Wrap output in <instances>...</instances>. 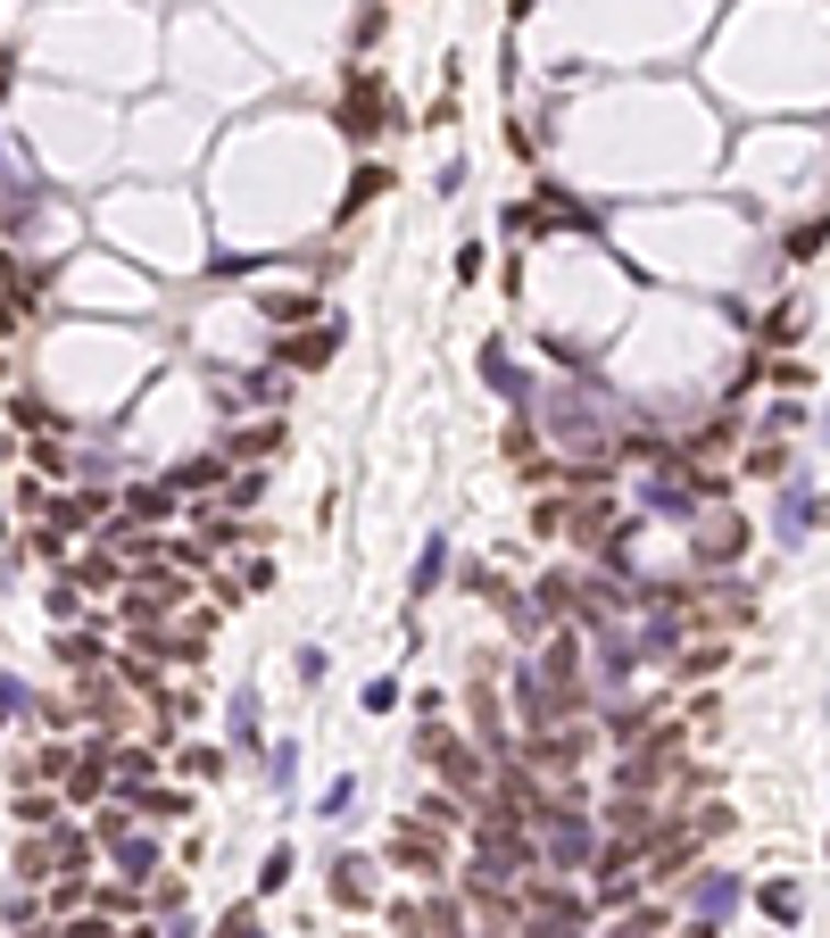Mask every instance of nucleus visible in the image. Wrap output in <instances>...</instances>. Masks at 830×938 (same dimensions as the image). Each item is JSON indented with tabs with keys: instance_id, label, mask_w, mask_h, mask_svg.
<instances>
[{
	"instance_id": "27",
	"label": "nucleus",
	"mask_w": 830,
	"mask_h": 938,
	"mask_svg": "<svg viewBox=\"0 0 830 938\" xmlns=\"http://www.w3.org/2000/svg\"><path fill=\"white\" fill-rule=\"evenodd\" d=\"M34 473H42V482H67V473H76V466H67V449H58L51 432L34 440Z\"/></svg>"
},
{
	"instance_id": "16",
	"label": "nucleus",
	"mask_w": 830,
	"mask_h": 938,
	"mask_svg": "<svg viewBox=\"0 0 830 938\" xmlns=\"http://www.w3.org/2000/svg\"><path fill=\"white\" fill-rule=\"evenodd\" d=\"M9 814H18V823H25V830H51V823H58V814H67V797H51V789H42V781H25V789H18V797H9Z\"/></svg>"
},
{
	"instance_id": "12",
	"label": "nucleus",
	"mask_w": 830,
	"mask_h": 938,
	"mask_svg": "<svg viewBox=\"0 0 830 938\" xmlns=\"http://www.w3.org/2000/svg\"><path fill=\"white\" fill-rule=\"evenodd\" d=\"M51 657L67 665V673H100V665H109V648H100V639L83 632V623H67V632L51 639Z\"/></svg>"
},
{
	"instance_id": "19",
	"label": "nucleus",
	"mask_w": 830,
	"mask_h": 938,
	"mask_svg": "<svg viewBox=\"0 0 830 938\" xmlns=\"http://www.w3.org/2000/svg\"><path fill=\"white\" fill-rule=\"evenodd\" d=\"M258 316L266 324H307V316H316V291H266Z\"/></svg>"
},
{
	"instance_id": "4",
	"label": "nucleus",
	"mask_w": 830,
	"mask_h": 938,
	"mask_svg": "<svg viewBox=\"0 0 830 938\" xmlns=\"http://www.w3.org/2000/svg\"><path fill=\"white\" fill-rule=\"evenodd\" d=\"M158 482H167L175 499H216V490L233 482V457L225 449H200V457H183V466H167Z\"/></svg>"
},
{
	"instance_id": "9",
	"label": "nucleus",
	"mask_w": 830,
	"mask_h": 938,
	"mask_svg": "<svg viewBox=\"0 0 830 938\" xmlns=\"http://www.w3.org/2000/svg\"><path fill=\"white\" fill-rule=\"evenodd\" d=\"M100 856H109V863H116V872H125L133 889H142V881H150V872H158V839H150V830H125V839H109V847H100Z\"/></svg>"
},
{
	"instance_id": "38",
	"label": "nucleus",
	"mask_w": 830,
	"mask_h": 938,
	"mask_svg": "<svg viewBox=\"0 0 830 938\" xmlns=\"http://www.w3.org/2000/svg\"><path fill=\"white\" fill-rule=\"evenodd\" d=\"M657 930H664V914H622L606 938H657Z\"/></svg>"
},
{
	"instance_id": "18",
	"label": "nucleus",
	"mask_w": 830,
	"mask_h": 938,
	"mask_svg": "<svg viewBox=\"0 0 830 938\" xmlns=\"http://www.w3.org/2000/svg\"><path fill=\"white\" fill-rule=\"evenodd\" d=\"M18 881H58V856H51V830H34V839L18 847V863H9Z\"/></svg>"
},
{
	"instance_id": "3",
	"label": "nucleus",
	"mask_w": 830,
	"mask_h": 938,
	"mask_svg": "<svg viewBox=\"0 0 830 938\" xmlns=\"http://www.w3.org/2000/svg\"><path fill=\"white\" fill-rule=\"evenodd\" d=\"M340 340H349V324H340V316H307V324H291V333L266 340V357H274L283 375H316V366H333V357H340Z\"/></svg>"
},
{
	"instance_id": "45",
	"label": "nucleus",
	"mask_w": 830,
	"mask_h": 938,
	"mask_svg": "<svg viewBox=\"0 0 830 938\" xmlns=\"http://www.w3.org/2000/svg\"><path fill=\"white\" fill-rule=\"evenodd\" d=\"M0 548H9V499H0Z\"/></svg>"
},
{
	"instance_id": "8",
	"label": "nucleus",
	"mask_w": 830,
	"mask_h": 938,
	"mask_svg": "<svg viewBox=\"0 0 830 938\" xmlns=\"http://www.w3.org/2000/svg\"><path fill=\"white\" fill-rule=\"evenodd\" d=\"M58 573L76 590H125V557H116V548H83V557H67Z\"/></svg>"
},
{
	"instance_id": "40",
	"label": "nucleus",
	"mask_w": 830,
	"mask_h": 938,
	"mask_svg": "<svg viewBox=\"0 0 830 938\" xmlns=\"http://www.w3.org/2000/svg\"><path fill=\"white\" fill-rule=\"evenodd\" d=\"M34 914H42L34 897H9V905H0V922H9V930H34Z\"/></svg>"
},
{
	"instance_id": "24",
	"label": "nucleus",
	"mask_w": 830,
	"mask_h": 938,
	"mask_svg": "<svg viewBox=\"0 0 830 938\" xmlns=\"http://www.w3.org/2000/svg\"><path fill=\"white\" fill-rule=\"evenodd\" d=\"M565 524H573L565 499H540V507H531V540H565Z\"/></svg>"
},
{
	"instance_id": "6",
	"label": "nucleus",
	"mask_w": 830,
	"mask_h": 938,
	"mask_svg": "<svg viewBox=\"0 0 830 938\" xmlns=\"http://www.w3.org/2000/svg\"><path fill=\"white\" fill-rule=\"evenodd\" d=\"M739 557H748V524H739V515H706L698 524V565L715 573V565H739Z\"/></svg>"
},
{
	"instance_id": "22",
	"label": "nucleus",
	"mask_w": 830,
	"mask_h": 938,
	"mask_svg": "<svg viewBox=\"0 0 830 938\" xmlns=\"http://www.w3.org/2000/svg\"><path fill=\"white\" fill-rule=\"evenodd\" d=\"M797 333H806V300H781L773 316H764V333H755V340H773V349H789Z\"/></svg>"
},
{
	"instance_id": "41",
	"label": "nucleus",
	"mask_w": 830,
	"mask_h": 938,
	"mask_svg": "<svg viewBox=\"0 0 830 938\" xmlns=\"http://www.w3.org/2000/svg\"><path fill=\"white\" fill-rule=\"evenodd\" d=\"M25 333V300H9V291H0V340H18Z\"/></svg>"
},
{
	"instance_id": "10",
	"label": "nucleus",
	"mask_w": 830,
	"mask_h": 938,
	"mask_svg": "<svg viewBox=\"0 0 830 938\" xmlns=\"http://www.w3.org/2000/svg\"><path fill=\"white\" fill-rule=\"evenodd\" d=\"M51 856H58V872H92V863H100V839L58 814V823H51Z\"/></svg>"
},
{
	"instance_id": "14",
	"label": "nucleus",
	"mask_w": 830,
	"mask_h": 938,
	"mask_svg": "<svg viewBox=\"0 0 830 938\" xmlns=\"http://www.w3.org/2000/svg\"><path fill=\"white\" fill-rule=\"evenodd\" d=\"M116 515L150 532V524H167V515H175V490L167 482H142V490H125V507H116Z\"/></svg>"
},
{
	"instance_id": "43",
	"label": "nucleus",
	"mask_w": 830,
	"mask_h": 938,
	"mask_svg": "<svg viewBox=\"0 0 830 938\" xmlns=\"http://www.w3.org/2000/svg\"><path fill=\"white\" fill-rule=\"evenodd\" d=\"M125 830H133V814H125V806H116V814H100V823H92V839H100V847H109V839H125Z\"/></svg>"
},
{
	"instance_id": "42",
	"label": "nucleus",
	"mask_w": 830,
	"mask_h": 938,
	"mask_svg": "<svg viewBox=\"0 0 830 938\" xmlns=\"http://www.w3.org/2000/svg\"><path fill=\"white\" fill-rule=\"evenodd\" d=\"M258 490H266V473H233V482H225V499H233V507H249Z\"/></svg>"
},
{
	"instance_id": "39",
	"label": "nucleus",
	"mask_w": 830,
	"mask_h": 938,
	"mask_svg": "<svg viewBox=\"0 0 830 938\" xmlns=\"http://www.w3.org/2000/svg\"><path fill=\"white\" fill-rule=\"evenodd\" d=\"M715 665H722V648H689V657H681L673 673H689V681H698V673H715Z\"/></svg>"
},
{
	"instance_id": "32",
	"label": "nucleus",
	"mask_w": 830,
	"mask_h": 938,
	"mask_svg": "<svg viewBox=\"0 0 830 938\" xmlns=\"http://www.w3.org/2000/svg\"><path fill=\"white\" fill-rule=\"evenodd\" d=\"M58 938H116V922L109 914H67V922H58Z\"/></svg>"
},
{
	"instance_id": "46",
	"label": "nucleus",
	"mask_w": 830,
	"mask_h": 938,
	"mask_svg": "<svg viewBox=\"0 0 830 938\" xmlns=\"http://www.w3.org/2000/svg\"><path fill=\"white\" fill-rule=\"evenodd\" d=\"M507 18H531V0H507Z\"/></svg>"
},
{
	"instance_id": "7",
	"label": "nucleus",
	"mask_w": 830,
	"mask_h": 938,
	"mask_svg": "<svg viewBox=\"0 0 830 938\" xmlns=\"http://www.w3.org/2000/svg\"><path fill=\"white\" fill-rule=\"evenodd\" d=\"M125 806H133V823H183L191 797L175 781H142V789H125Z\"/></svg>"
},
{
	"instance_id": "30",
	"label": "nucleus",
	"mask_w": 830,
	"mask_h": 938,
	"mask_svg": "<svg viewBox=\"0 0 830 938\" xmlns=\"http://www.w3.org/2000/svg\"><path fill=\"white\" fill-rule=\"evenodd\" d=\"M748 473H755V482H781V473H789V449H781V440H764V449L748 457Z\"/></svg>"
},
{
	"instance_id": "13",
	"label": "nucleus",
	"mask_w": 830,
	"mask_h": 938,
	"mask_svg": "<svg viewBox=\"0 0 830 938\" xmlns=\"http://www.w3.org/2000/svg\"><path fill=\"white\" fill-rule=\"evenodd\" d=\"M689 905H698V922H722V914H739V881H731V872H698Z\"/></svg>"
},
{
	"instance_id": "29",
	"label": "nucleus",
	"mask_w": 830,
	"mask_h": 938,
	"mask_svg": "<svg viewBox=\"0 0 830 938\" xmlns=\"http://www.w3.org/2000/svg\"><path fill=\"white\" fill-rule=\"evenodd\" d=\"M233 748H258V697H233Z\"/></svg>"
},
{
	"instance_id": "35",
	"label": "nucleus",
	"mask_w": 830,
	"mask_h": 938,
	"mask_svg": "<svg viewBox=\"0 0 830 938\" xmlns=\"http://www.w3.org/2000/svg\"><path fill=\"white\" fill-rule=\"evenodd\" d=\"M183 756V772H200V781H216V772H225V748H175Z\"/></svg>"
},
{
	"instance_id": "44",
	"label": "nucleus",
	"mask_w": 830,
	"mask_h": 938,
	"mask_svg": "<svg viewBox=\"0 0 830 938\" xmlns=\"http://www.w3.org/2000/svg\"><path fill=\"white\" fill-rule=\"evenodd\" d=\"M18 92V51H0V100Z\"/></svg>"
},
{
	"instance_id": "28",
	"label": "nucleus",
	"mask_w": 830,
	"mask_h": 938,
	"mask_svg": "<svg viewBox=\"0 0 830 938\" xmlns=\"http://www.w3.org/2000/svg\"><path fill=\"white\" fill-rule=\"evenodd\" d=\"M797 905H806L797 881H764V914H773V922H797Z\"/></svg>"
},
{
	"instance_id": "1",
	"label": "nucleus",
	"mask_w": 830,
	"mask_h": 938,
	"mask_svg": "<svg viewBox=\"0 0 830 938\" xmlns=\"http://www.w3.org/2000/svg\"><path fill=\"white\" fill-rule=\"evenodd\" d=\"M391 125H407L391 76H382V67H366V58H349V67H340V83H333V133L349 142V150H366V142H382Z\"/></svg>"
},
{
	"instance_id": "17",
	"label": "nucleus",
	"mask_w": 830,
	"mask_h": 938,
	"mask_svg": "<svg viewBox=\"0 0 830 938\" xmlns=\"http://www.w3.org/2000/svg\"><path fill=\"white\" fill-rule=\"evenodd\" d=\"M225 457H233V466H242V457H283V424H274V415H266V424H242L225 440Z\"/></svg>"
},
{
	"instance_id": "11",
	"label": "nucleus",
	"mask_w": 830,
	"mask_h": 938,
	"mask_svg": "<svg viewBox=\"0 0 830 938\" xmlns=\"http://www.w3.org/2000/svg\"><path fill=\"white\" fill-rule=\"evenodd\" d=\"M42 216V200H34V183H18V175H0V242H18L25 225Z\"/></svg>"
},
{
	"instance_id": "37",
	"label": "nucleus",
	"mask_w": 830,
	"mask_h": 938,
	"mask_svg": "<svg viewBox=\"0 0 830 938\" xmlns=\"http://www.w3.org/2000/svg\"><path fill=\"white\" fill-rule=\"evenodd\" d=\"M391 706H399V681L374 673V681H366V714H391Z\"/></svg>"
},
{
	"instance_id": "20",
	"label": "nucleus",
	"mask_w": 830,
	"mask_h": 938,
	"mask_svg": "<svg viewBox=\"0 0 830 938\" xmlns=\"http://www.w3.org/2000/svg\"><path fill=\"white\" fill-rule=\"evenodd\" d=\"M283 399H291V375H283V366H274V375H266V366H258V375L242 382V407H266V415H274V407H283Z\"/></svg>"
},
{
	"instance_id": "21",
	"label": "nucleus",
	"mask_w": 830,
	"mask_h": 938,
	"mask_svg": "<svg viewBox=\"0 0 830 938\" xmlns=\"http://www.w3.org/2000/svg\"><path fill=\"white\" fill-rule=\"evenodd\" d=\"M440 582H449V540H424V557H415V582H407V590H415V599H433Z\"/></svg>"
},
{
	"instance_id": "26",
	"label": "nucleus",
	"mask_w": 830,
	"mask_h": 938,
	"mask_svg": "<svg viewBox=\"0 0 830 938\" xmlns=\"http://www.w3.org/2000/svg\"><path fill=\"white\" fill-rule=\"evenodd\" d=\"M291 863H300V856H291V847H274V856L258 863V897H274V889H291Z\"/></svg>"
},
{
	"instance_id": "31",
	"label": "nucleus",
	"mask_w": 830,
	"mask_h": 938,
	"mask_svg": "<svg viewBox=\"0 0 830 938\" xmlns=\"http://www.w3.org/2000/svg\"><path fill=\"white\" fill-rule=\"evenodd\" d=\"M208 938H266V930H258V905H233V914L216 922V930H208Z\"/></svg>"
},
{
	"instance_id": "33",
	"label": "nucleus",
	"mask_w": 830,
	"mask_h": 938,
	"mask_svg": "<svg viewBox=\"0 0 830 938\" xmlns=\"http://www.w3.org/2000/svg\"><path fill=\"white\" fill-rule=\"evenodd\" d=\"M25 706H34V697H25V681H18V673H0V732H9Z\"/></svg>"
},
{
	"instance_id": "5",
	"label": "nucleus",
	"mask_w": 830,
	"mask_h": 938,
	"mask_svg": "<svg viewBox=\"0 0 830 938\" xmlns=\"http://www.w3.org/2000/svg\"><path fill=\"white\" fill-rule=\"evenodd\" d=\"M324 889H333L340 914H366L374 905V856H333L324 863Z\"/></svg>"
},
{
	"instance_id": "2",
	"label": "nucleus",
	"mask_w": 830,
	"mask_h": 938,
	"mask_svg": "<svg viewBox=\"0 0 830 938\" xmlns=\"http://www.w3.org/2000/svg\"><path fill=\"white\" fill-rule=\"evenodd\" d=\"M382 856H391L407 881H440V872H449V830L424 823V814H399L391 839H382Z\"/></svg>"
},
{
	"instance_id": "36",
	"label": "nucleus",
	"mask_w": 830,
	"mask_h": 938,
	"mask_svg": "<svg viewBox=\"0 0 830 938\" xmlns=\"http://www.w3.org/2000/svg\"><path fill=\"white\" fill-rule=\"evenodd\" d=\"M242 590H274V557H242V573H233Z\"/></svg>"
},
{
	"instance_id": "34",
	"label": "nucleus",
	"mask_w": 830,
	"mask_h": 938,
	"mask_svg": "<svg viewBox=\"0 0 830 938\" xmlns=\"http://www.w3.org/2000/svg\"><path fill=\"white\" fill-rule=\"evenodd\" d=\"M349 806H358V781L340 772V781H333V789H324V797H316V814H324V823H333V814H349Z\"/></svg>"
},
{
	"instance_id": "15",
	"label": "nucleus",
	"mask_w": 830,
	"mask_h": 938,
	"mask_svg": "<svg viewBox=\"0 0 830 938\" xmlns=\"http://www.w3.org/2000/svg\"><path fill=\"white\" fill-rule=\"evenodd\" d=\"M382 191H391V167H358V175H349V191H340V208H333V216L349 225V216H366V208H374Z\"/></svg>"
},
{
	"instance_id": "23",
	"label": "nucleus",
	"mask_w": 830,
	"mask_h": 938,
	"mask_svg": "<svg viewBox=\"0 0 830 938\" xmlns=\"http://www.w3.org/2000/svg\"><path fill=\"white\" fill-rule=\"evenodd\" d=\"M9 415H18L25 432H67V415H58L51 399H34V391H18V399H9Z\"/></svg>"
},
{
	"instance_id": "25",
	"label": "nucleus",
	"mask_w": 830,
	"mask_h": 938,
	"mask_svg": "<svg viewBox=\"0 0 830 938\" xmlns=\"http://www.w3.org/2000/svg\"><path fill=\"white\" fill-rule=\"evenodd\" d=\"M51 623H58V632H67V623H83V590L67 582V573L51 582Z\"/></svg>"
}]
</instances>
